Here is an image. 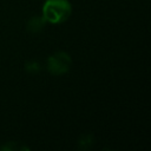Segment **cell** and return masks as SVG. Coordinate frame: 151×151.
Returning a JSON list of instances; mask_svg holds the SVG:
<instances>
[{
	"mask_svg": "<svg viewBox=\"0 0 151 151\" xmlns=\"http://www.w3.org/2000/svg\"><path fill=\"white\" fill-rule=\"evenodd\" d=\"M72 7L68 0H46L42 6V18L51 24H60L68 19Z\"/></svg>",
	"mask_w": 151,
	"mask_h": 151,
	"instance_id": "obj_1",
	"label": "cell"
},
{
	"mask_svg": "<svg viewBox=\"0 0 151 151\" xmlns=\"http://www.w3.org/2000/svg\"><path fill=\"white\" fill-rule=\"evenodd\" d=\"M71 64L72 60L70 54L64 51L55 52L47 59V68L52 74L55 76H60L68 72V70L71 68Z\"/></svg>",
	"mask_w": 151,
	"mask_h": 151,
	"instance_id": "obj_2",
	"label": "cell"
},
{
	"mask_svg": "<svg viewBox=\"0 0 151 151\" xmlns=\"http://www.w3.org/2000/svg\"><path fill=\"white\" fill-rule=\"evenodd\" d=\"M45 22H46V20H45L42 17H33V18L28 21L27 28H28V31L35 33V32H39V31L44 27Z\"/></svg>",
	"mask_w": 151,
	"mask_h": 151,
	"instance_id": "obj_3",
	"label": "cell"
},
{
	"mask_svg": "<svg viewBox=\"0 0 151 151\" xmlns=\"http://www.w3.org/2000/svg\"><path fill=\"white\" fill-rule=\"evenodd\" d=\"M25 68H26V71H28V72H38V71L40 70V64L37 63V61H29V63L26 64Z\"/></svg>",
	"mask_w": 151,
	"mask_h": 151,
	"instance_id": "obj_4",
	"label": "cell"
}]
</instances>
